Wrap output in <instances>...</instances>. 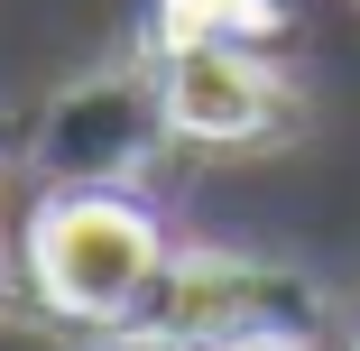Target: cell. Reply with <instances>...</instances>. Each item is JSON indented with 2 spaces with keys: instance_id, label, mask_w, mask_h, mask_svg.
Listing matches in <instances>:
<instances>
[{
  "instance_id": "7a4b0ae2",
  "label": "cell",
  "mask_w": 360,
  "mask_h": 351,
  "mask_svg": "<svg viewBox=\"0 0 360 351\" xmlns=\"http://www.w3.org/2000/svg\"><path fill=\"white\" fill-rule=\"evenodd\" d=\"M167 111L194 139H250L268 120V84L231 46H176V75H167Z\"/></svg>"
},
{
  "instance_id": "6da1fadb",
  "label": "cell",
  "mask_w": 360,
  "mask_h": 351,
  "mask_svg": "<svg viewBox=\"0 0 360 351\" xmlns=\"http://www.w3.org/2000/svg\"><path fill=\"white\" fill-rule=\"evenodd\" d=\"M158 268V231L129 213V203H102V194H75L37 222V277L56 305L75 314H120Z\"/></svg>"
}]
</instances>
